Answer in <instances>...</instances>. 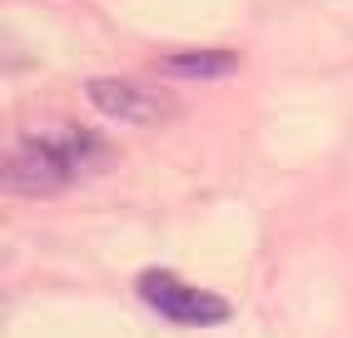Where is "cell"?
Here are the masks:
<instances>
[{"instance_id":"obj_1","label":"cell","mask_w":353,"mask_h":338,"mask_svg":"<svg viewBox=\"0 0 353 338\" xmlns=\"http://www.w3.org/2000/svg\"><path fill=\"white\" fill-rule=\"evenodd\" d=\"M110 159V144L75 125H50V130H26L6 150V189L10 195H55L75 184Z\"/></svg>"},{"instance_id":"obj_2","label":"cell","mask_w":353,"mask_h":338,"mask_svg":"<svg viewBox=\"0 0 353 338\" xmlns=\"http://www.w3.org/2000/svg\"><path fill=\"white\" fill-rule=\"evenodd\" d=\"M139 299H145L159 319H170V324H179V328H209V324H224V319H229V304H224L219 294L184 284V279L170 274V269L139 274Z\"/></svg>"},{"instance_id":"obj_3","label":"cell","mask_w":353,"mask_h":338,"mask_svg":"<svg viewBox=\"0 0 353 338\" xmlns=\"http://www.w3.org/2000/svg\"><path fill=\"white\" fill-rule=\"evenodd\" d=\"M85 95H90V105H95L100 115L120 119V125H159L164 115H174L170 95L145 90L134 80H90Z\"/></svg>"},{"instance_id":"obj_4","label":"cell","mask_w":353,"mask_h":338,"mask_svg":"<svg viewBox=\"0 0 353 338\" xmlns=\"http://www.w3.org/2000/svg\"><path fill=\"white\" fill-rule=\"evenodd\" d=\"M234 70H239L234 50H179L159 60V75H174V80H214V75H234Z\"/></svg>"}]
</instances>
